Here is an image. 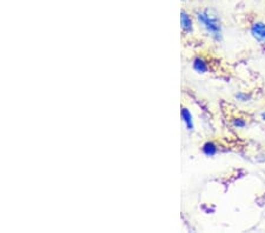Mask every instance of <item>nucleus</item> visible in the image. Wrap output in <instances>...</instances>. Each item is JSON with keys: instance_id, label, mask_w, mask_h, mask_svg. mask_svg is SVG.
Returning a JSON list of instances; mask_svg holds the SVG:
<instances>
[{"instance_id": "4", "label": "nucleus", "mask_w": 265, "mask_h": 233, "mask_svg": "<svg viewBox=\"0 0 265 233\" xmlns=\"http://www.w3.org/2000/svg\"><path fill=\"white\" fill-rule=\"evenodd\" d=\"M180 119L184 125H185V129L190 132H192L194 130V120H193V114L191 113V111L187 107H182L180 108Z\"/></svg>"}, {"instance_id": "2", "label": "nucleus", "mask_w": 265, "mask_h": 233, "mask_svg": "<svg viewBox=\"0 0 265 233\" xmlns=\"http://www.w3.org/2000/svg\"><path fill=\"white\" fill-rule=\"evenodd\" d=\"M180 30H182L185 34L193 33L194 30V23L192 17L186 11H180Z\"/></svg>"}, {"instance_id": "10", "label": "nucleus", "mask_w": 265, "mask_h": 233, "mask_svg": "<svg viewBox=\"0 0 265 233\" xmlns=\"http://www.w3.org/2000/svg\"><path fill=\"white\" fill-rule=\"evenodd\" d=\"M183 2H186V0H183Z\"/></svg>"}, {"instance_id": "5", "label": "nucleus", "mask_w": 265, "mask_h": 233, "mask_svg": "<svg viewBox=\"0 0 265 233\" xmlns=\"http://www.w3.org/2000/svg\"><path fill=\"white\" fill-rule=\"evenodd\" d=\"M192 69L194 72H197L198 74H204L208 71V63L203 56L198 55L192 60Z\"/></svg>"}, {"instance_id": "6", "label": "nucleus", "mask_w": 265, "mask_h": 233, "mask_svg": "<svg viewBox=\"0 0 265 233\" xmlns=\"http://www.w3.org/2000/svg\"><path fill=\"white\" fill-rule=\"evenodd\" d=\"M201 152H203L206 157H214V155L217 154L218 146L214 141H206V143H204L203 146H201Z\"/></svg>"}, {"instance_id": "3", "label": "nucleus", "mask_w": 265, "mask_h": 233, "mask_svg": "<svg viewBox=\"0 0 265 233\" xmlns=\"http://www.w3.org/2000/svg\"><path fill=\"white\" fill-rule=\"evenodd\" d=\"M250 32L257 41L265 42V23L263 21H257L251 25Z\"/></svg>"}, {"instance_id": "1", "label": "nucleus", "mask_w": 265, "mask_h": 233, "mask_svg": "<svg viewBox=\"0 0 265 233\" xmlns=\"http://www.w3.org/2000/svg\"><path fill=\"white\" fill-rule=\"evenodd\" d=\"M196 19L197 23L199 24V26L204 28V31L206 32L207 35H210L214 40H221L222 25L217 14L212 12L211 10L197 11Z\"/></svg>"}, {"instance_id": "8", "label": "nucleus", "mask_w": 265, "mask_h": 233, "mask_svg": "<svg viewBox=\"0 0 265 233\" xmlns=\"http://www.w3.org/2000/svg\"><path fill=\"white\" fill-rule=\"evenodd\" d=\"M236 99L237 100L242 101V102H246V101L250 100V94L244 93V92H238V93L236 94Z\"/></svg>"}, {"instance_id": "9", "label": "nucleus", "mask_w": 265, "mask_h": 233, "mask_svg": "<svg viewBox=\"0 0 265 233\" xmlns=\"http://www.w3.org/2000/svg\"><path fill=\"white\" fill-rule=\"evenodd\" d=\"M261 116H263V119L265 120V113H263V115H261Z\"/></svg>"}, {"instance_id": "7", "label": "nucleus", "mask_w": 265, "mask_h": 233, "mask_svg": "<svg viewBox=\"0 0 265 233\" xmlns=\"http://www.w3.org/2000/svg\"><path fill=\"white\" fill-rule=\"evenodd\" d=\"M232 125L235 126L236 129H244V127L247 125V123L242 116H236V118L232 119Z\"/></svg>"}]
</instances>
